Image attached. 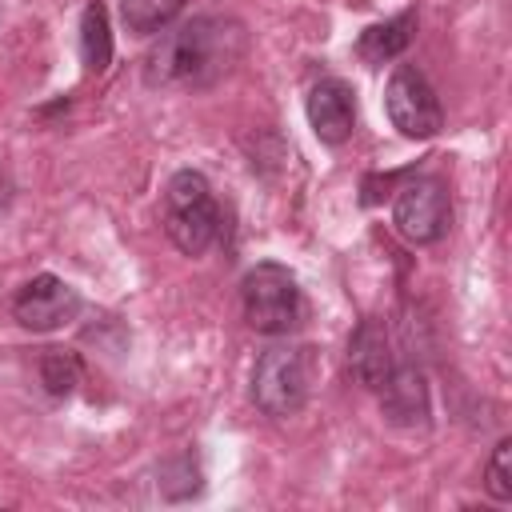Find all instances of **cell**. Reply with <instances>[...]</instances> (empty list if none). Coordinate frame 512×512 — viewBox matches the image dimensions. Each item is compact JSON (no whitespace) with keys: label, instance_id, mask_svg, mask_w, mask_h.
<instances>
[{"label":"cell","instance_id":"cell-15","mask_svg":"<svg viewBox=\"0 0 512 512\" xmlns=\"http://www.w3.org/2000/svg\"><path fill=\"white\" fill-rule=\"evenodd\" d=\"M156 476H160L156 484H160V492H164L168 500H188V496L200 492V464H196L192 452H176V456H168V460L160 464Z\"/></svg>","mask_w":512,"mask_h":512},{"label":"cell","instance_id":"cell-11","mask_svg":"<svg viewBox=\"0 0 512 512\" xmlns=\"http://www.w3.org/2000/svg\"><path fill=\"white\" fill-rule=\"evenodd\" d=\"M412 32H416V12L404 8V12L392 16V20L368 24V28L360 32V40H356V56H360L364 64H388V60H396V56L412 44Z\"/></svg>","mask_w":512,"mask_h":512},{"label":"cell","instance_id":"cell-10","mask_svg":"<svg viewBox=\"0 0 512 512\" xmlns=\"http://www.w3.org/2000/svg\"><path fill=\"white\" fill-rule=\"evenodd\" d=\"M308 124L320 144H344L356 128V96L344 80L324 76L308 88Z\"/></svg>","mask_w":512,"mask_h":512},{"label":"cell","instance_id":"cell-14","mask_svg":"<svg viewBox=\"0 0 512 512\" xmlns=\"http://www.w3.org/2000/svg\"><path fill=\"white\" fill-rule=\"evenodd\" d=\"M36 372H40V384L52 392V396H72V388L80 384V356L68 352V348H44L40 360H36Z\"/></svg>","mask_w":512,"mask_h":512},{"label":"cell","instance_id":"cell-5","mask_svg":"<svg viewBox=\"0 0 512 512\" xmlns=\"http://www.w3.org/2000/svg\"><path fill=\"white\" fill-rule=\"evenodd\" d=\"M384 112L392 128L408 140H432L444 128V108L436 88L416 64H396L384 84Z\"/></svg>","mask_w":512,"mask_h":512},{"label":"cell","instance_id":"cell-9","mask_svg":"<svg viewBox=\"0 0 512 512\" xmlns=\"http://www.w3.org/2000/svg\"><path fill=\"white\" fill-rule=\"evenodd\" d=\"M348 368L356 384H364L368 392H376L388 380V372L396 368V348L384 316H364L356 324V332L348 336Z\"/></svg>","mask_w":512,"mask_h":512},{"label":"cell","instance_id":"cell-4","mask_svg":"<svg viewBox=\"0 0 512 512\" xmlns=\"http://www.w3.org/2000/svg\"><path fill=\"white\" fill-rule=\"evenodd\" d=\"M240 304H244L248 328L264 332V336H284V332H292V324L300 316L296 276L276 260H260L240 280Z\"/></svg>","mask_w":512,"mask_h":512},{"label":"cell","instance_id":"cell-1","mask_svg":"<svg viewBox=\"0 0 512 512\" xmlns=\"http://www.w3.org/2000/svg\"><path fill=\"white\" fill-rule=\"evenodd\" d=\"M244 44L248 36L236 16H220V12L192 16L180 28L164 32L144 52V80L152 88H168V84L208 88L240 64Z\"/></svg>","mask_w":512,"mask_h":512},{"label":"cell","instance_id":"cell-8","mask_svg":"<svg viewBox=\"0 0 512 512\" xmlns=\"http://www.w3.org/2000/svg\"><path fill=\"white\" fill-rule=\"evenodd\" d=\"M380 412L396 428H428L432 420V396H428V376L412 360H396L388 380L376 388Z\"/></svg>","mask_w":512,"mask_h":512},{"label":"cell","instance_id":"cell-2","mask_svg":"<svg viewBox=\"0 0 512 512\" xmlns=\"http://www.w3.org/2000/svg\"><path fill=\"white\" fill-rule=\"evenodd\" d=\"M160 224L184 256H200L212 248V240L220 236V204H216L204 172H196V168L172 172V180L164 184Z\"/></svg>","mask_w":512,"mask_h":512},{"label":"cell","instance_id":"cell-6","mask_svg":"<svg viewBox=\"0 0 512 512\" xmlns=\"http://www.w3.org/2000/svg\"><path fill=\"white\" fill-rule=\"evenodd\" d=\"M392 224L408 244H436L452 224L448 192L436 176H412L392 200Z\"/></svg>","mask_w":512,"mask_h":512},{"label":"cell","instance_id":"cell-7","mask_svg":"<svg viewBox=\"0 0 512 512\" xmlns=\"http://www.w3.org/2000/svg\"><path fill=\"white\" fill-rule=\"evenodd\" d=\"M80 312V292L52 276V272H40L32 276L16 296H12V316L28 328V332H56L64 328L68 320H76Z\"/></svg>","mask_w":512,"mask_h":512},{"label":"cell","instance_id":"cell-3","mask_svg":"<svg viewBox=\"0 0 512 512\" xmlns=\"http://www.w3.org/2000/svg\"><path fill=\"white\" fill-rule=\"evenodd\" d=\"M320 360L312 344H272L252 368V400L264 416H296L316 384Z\"/></svg>","mask_w":512,"mask_h":512},{"label":"cell","instance_id":"cell-16","mask_svg":"<svg viewBox=\"0 0 512 512\" xmlns=\"http://www.w3.org/2000/svg\"><path fill=\"white\" fill-rule=\"evenodd\" d=\"M484 488H488V496L500 500V504L512 500V440H508V436H504V440L492 448V456H488Z\"/></svg>","mask_w":512,"mask_h":512},{"label":"cell","instance_id":"cell-12","mask_svg":"<svg viewBox=\"0 0 512 512\" xmlns=\"http://www.w3.org/2000/svg\"><path fill=\"white\" fill-rule=\"evenodd\" d=\"M80 56L92 72H104L112 64V28H108V8L92 0L80 12Z\"/></svg>","mask_w":512,"mask_h":512},{"label":"cell","instance_id":"cell-13","mask_svg":"<svg viewBox=\"0 0 512 512\" xmlns=\"http://www.w3.org/2000/svg\"><path fill=\"white\" fill-rule=\"evenodd\" d=\"M180 12H184V0H120V20L136 36L164 32Z\"/></svg>","mask_w":512,"mask_h":512}]
</instances>
